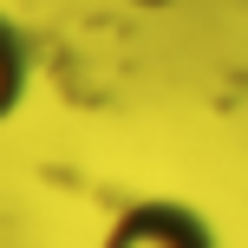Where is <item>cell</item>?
Listing matches in <instances>:
<instances>
[{
  "label": "cell",
  "instance_id": "6da1fadb",
  "mask_svg": "<svg viewBox=\"0 0 248 248\" xmlns=\"http://www.w3.org/2000/svg\"><path fill=\"white\" fill-rule=\"evenodd\" d=\"M105 248H209V229L183 202H137L131 216H118Z\"/></svg>",
  "mask_w": 248,
  "mask_h": 248
},
{
  "label": "cell",
  "instance_id": "7a4b0ae2",
  "mask_svg": "<svg viewBox=\"0 0 248 248\" xmlns=\"http://www.w3.org/2000/svg\"><path fill=\"white\" fill-rule=\"evenodd\" d=\"M26 72H33V59H26L20 26H13V20H0V124L20 111V98H26Z\"/></svg>",
  "mask_w": 248,
  "mask_h": 248
},
{
  "label": "cell",
  "instance_id": "3957f363",
  "mask_svg": "<svg viewBox=\"0 0 248 248\" xmlns=\"http://www.w3.org/2000/svg\"><path fill=\"white\" fill-rule=\"evenodd\" d=\"M131 7H144V13H163V7H176V0H131Z\"/></svg>",
  "mask_w": 248,
  "mask_h": 248
}]
</instances>
